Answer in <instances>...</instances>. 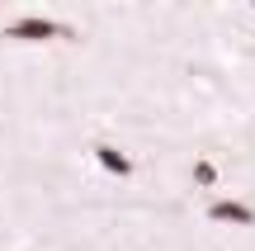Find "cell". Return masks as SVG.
<instances>
[{"instance_id":"cell-1","label":"cell","mask_w":255,"mask_h":251,"mask_svg":"<svg viewBox=\"0 0 255 251\" xmlns=\"http://www.w3.org/2000/svg\"><path fill=\"white\" fill-rule=\"evenodd\" d=\"M5 38H19V43H47V38H71V28L57 24V19L28 14V19H14V24L5 28Z\"/></svg>"},{"instance_id":"cell-2","label":"cell","mask_w":255,"mask_h":251,"mask_svg":"<svg viewBox=\"0 0 255 251\" xmlns=\"http://www.w3.org/2000/svg\"><path fill=\"white\" fill-rule=\"evenodd\" d=\"M218 223H237V228H255V209L246 204H237V199H213V209H208Z\"/></svg>"},{"instance_id":"cell-3","label":"cell","mask_w":255,"mask_h":251,"mask_svg":"<svg viewBox=\"0 0 255 251\" xmlns=\"http://www.w3.org/2000/svg\"><path fill=\"white\" fill-rule=\"evenodd\" d=\"M95 161H100L104 171H114V176H132V161H128L119 147H109V142H100V147H95Z\"/></svg>"},{"instance_id":"cell-4","label":"cell","mask_w":255,"mask_h":251,"mask_svg":"<svg viewBox=\"0 0 255 251\" xmlns=\"http://www.w3.org/2000/svg\"><path fill=\"white\" fill-rule=\"evenodd\" d=\"M194 180H199V185H213V180H218V171H213L208 161H199V166H194Z\"/></svg>"}]
</instances>
